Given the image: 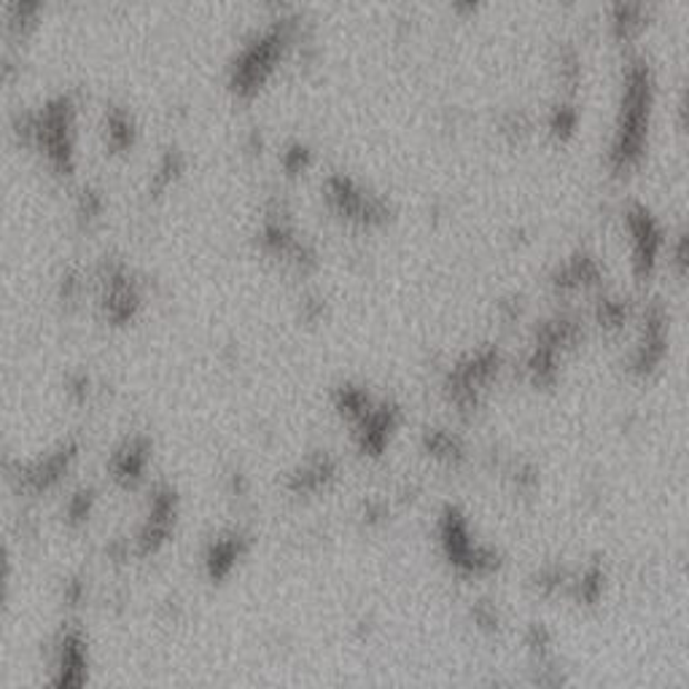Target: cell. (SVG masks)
<instances>
[{
	"mask_svg": "<svg viewBox=\"0 0 689 689\" xmlns=\"http://www.w3.org/2000/svg\"><path fill=\"white\" fill-rule=\"evenodd\" d=\"M293 41V30L280 24V28L267 30L264 36H259L257 41L248 43L242 49L238 66H234V79L232 87L238 94H253L257 89H261L267 79L272 76V70L280 60H283L286 49L291 47Z\"/></svg>",
	"mask_w": 689,
	"mask_h": 689,
	"instance_id": "cell-2",
	"label": "cell"
},
{
	"mask_svg": "<svg viewBox=\"0 0 689 689\" xmlns=\"http://www.w3.org/2000/svg\"><path fill=\"white\" fill-rule=\"evenodd\" d=\"M655 111V79L652 68L641 57L628 60L622 73V98L617 111L615 138L609 149V168L615 176H628L641 164L649 146Z\"/></svg>",
	"mask_w": 689,
	"mask_h": 689,
	"instance_id": "cell-1",
	"label": "cell"
},
{
	"mask_svg": "<svg viewBox=\"0 0 689 689\" xmlns=\"http://www.w3.org/2000/svg\"><path fill=\"white\" fill-rule=\"evenodd\" d=\"M452 6H456V11H461V14H471V11H477L480 0H452Z\"/></svg>",
	"mask_w": 689,
	"mask_h": 689,
	"instance_id": "cell-13",
	"label": "cell"
},
{
	"mask_svg": "<svg viewBox=\"0 0 689 689\" xmlns=\"http://www.w3.org/2000/svg\"><path fill=\"white\" fill-rule=\"evenodd\" d=\"M108 140H111L117 149L132 146V121L127 113H113V117L108 119Z\"/></svg>",
	"mask_w": 689,
	"mask_h": 689,
	"instance_id": "cell-10",
	"label": "cell"
},
{
	"mask_svg": "<svg viewBox=\"0 0 689 689\" xmlns=\"http://www.w3.org/2000/svg\"><path fill=\"white\" fill-rule=\"evenodd\" d=\"M649 24V6L643 0H615L609 9V28L617 41L630 43L641 38Z\"/></svg>",
	"mask_w": 689,
	"mask_h": 689,
	"instance_id": "cell-6",
	"label": "cell"
},
{
	"mask_svg": "<svg viewBox=\"0 0 689 689\" xmlns=\"http://www.w3.org/2000/svg\"><path fill=\"white\" fill-rule=\"evenodd\" d=\"M625 224H628V238H630V253H633V270L638 278H649L657 270L662 257V229L657 224V219L649 213L643 206L630 208L625 213Z\"/></svg>",
	"mask_w": 689,
	"mask_h": 689,
	"instance_id": "cell-3",
	"label": "cell"
},
{
	"mask_svg": "<svg viewBox=\"0 0 689 689\" xmlns=\"http://www.w3.org/2000/svg\"><path fill=\"white\" fill-rule=\"evenodd\" d=\"M146 469V445L140 442H130L124 450L117 452V461H113V475L119 480L132 482L143 475Z\"/></svg>",
	"mask_w": 689,
	"mask_h": 689,
	"instance_id": "cell-9",
	"label": "cell"
},
{
	"mask_svg": "<svg viewBox=\"0 0 689 689\" xmlns=\"http://www.w3.org/2000/svg\"><path fill=\"white\" fill-rule=\"evenodd\" d=\"M566 3H573V0H566Z\"/></svg>",
	"mask_w": 689,
	"mask_h": 689,
	"instance_id": "cell-14",
	"label": "cell"
},
{
	"mask_svg": "<svg viewBox=\"0 0 689 689\" xmlns=\"http://www.w3.org/2000/svg\"><path fill=\"white\" fill-rule=\"evenodd\" d=\"M577 111H573L571 106H558L555 108L552 119H550V132L555 138H569L573 136V130H577Z\"/></svg>",
	"mask_w": 689,
	"mask_h": 689,
	"instance_id": "cell-11",
	"label": "cell"
},
{
	"mask_svg": "<svg viewBox=\"0 0 689 689\" xmlns=\"http://www.w3.org/2000/svg\"><path fill=\"white\" fill-rule=\"evenodd\" d=\"M242 555V539L240 536H229V539H219L213 547H210L208 555V566L213 577H227L232 571L234 560Z\"/></svg>",
	"mask_w": 689,
	"mask_h": 689,
	"instance_id": "cell-8",
	"label": "cell"
},
{
	"mask_svg": "<svg viewBox=\"0 0 689 689\" xmlns=\"http://www.w3.org/2000/svg\"><path fill=\"white\" fill-rule=\"evenodd\" d=\"M327 197L331 202V210L342 219L353 221L361 227L382 224L388 216L386 202L380 197L367 194L361 187H356L350 178H331L327 187Z\"/></svg>",
	"mask_w": 689,
	"mask_h": 689,
	"instance_id": "cell-5",
	"label": "cell"
},
{
	"mask_svg": "<svg viewBox=\"0 0 689 689\" xmlns=\"http://www.w3.org/2000/svg\"><path fill=\"white\" fill-rule=\"evenodd\" d=\"M429 450L437 458H448V461H452V458L461 456V445H458L456 439H452L450 433H445V431H433L431 433V437H429Z\"/></svg>",
	"mask_w": 689,
	"mask_h": 689,
	"instance_id": "cell-12",
	"label": "cell"
},
{
	"mask_svg": "<svg viewBox=\"0 0 689 689\" xmlns=\"http://www.w3.org/2000/svg\"><path fill=\"white\" fill-rule=\"evenodd\" d=\"M662 344H666V312L662 308H652L643 318V340L636 353L638 372H649L662 359Z\"/></svg>",
	"mask_w": 689,
	"mask_h": 689,
	"instance_id": "cell-7",
	"label": "cell"
},
{
	"mask_svg": "<svg viewBox=\"0 0 689 689\" xmlns=\"http://www.w3.org/2000/svg\"><path fill=\"white\" fill-rule=\"evenodd\" d=\"M442 547L445 552H448L450 563L458 566V569L466 573L482 577V573L499 569L496 552L485 550V547H477L475 541L469 539V526H466L461 515L456 512H448L442 520Z\"/></svg>",
	"mask_w": 689,
	"mask_h": 689,
	"instance_id": "cell-4",
	"label": "cell"
}]
</instances>
